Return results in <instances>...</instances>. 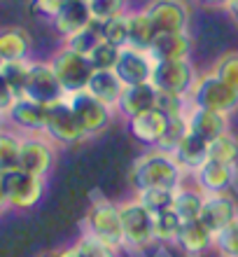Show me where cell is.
I'll return each mask as SVG.
<instances>
[{
  "mask_svg": "<svg viewBox=\"0 0 238 257\" xmlns=\"http://www.w3.org/2000/svg\"><path fill=\"white\" fill-rule=\"evenodd\" d=\"M182 166L175 162V157L168 152L152 148L143 157H138L129 169V185L133 192L163 187V190H177L184 180Z\"/></svg>",
  "mask_w": 238,
  "mask_h": 257,
  "instance_id": "6da1fadb",
  "label": "cell"
},
{
  "mask_svg": "<svg viewBox=\"0 0 238 257\" xmlns=\"http://www.w3.org/2000/svg\"><path fill=\"white\" fill-rule=\"evenodd\" d=\"M82 231H87L91 236L101 238L103 243H108L115 250H126V241H124V229H122V215H119V203L110 201L98 196L96 201H91V208L84 215L82 222Z\"/></svg>",
  "mask_w": 238,
  "mask_h": 257,
  "instance_id": "7a4b0ae2",
  "label": "cell"
},
{
  "mask_svg": "<svg viewBox=\"0 0 238 257\" xmlns=\"http://www.w3.org/2000/svg\"><path fill=\"white\" fill-rule=\"evenodd\" d=\"M119 215H122V229L126 250H147L154 245V215L131 196L126 201H119Z\"/></svg>",
  "mask_w": 238,
  "mask_h": 257,
  "instance_id": "3957f363",
  "label": "cell"
},
{
  "mask_svg": "<svg viewBox=\"0 0 238 257\" xmlns=\"http://www.w3.org/2000/svg\"><path fill=\"white\" fill-rule=\"evenodd\" d=\"M189 101L191 105L224 112V115L231 117L238 110V91L219 80L215 73H205L196 77V82H194V87L189 91Z\"/></svg>",
  "mask_w": 238,
  "mask_h": 257,
  "instance_id": "277c9868",
  "label": "cell"
},
{
  "mask_svg": "<svg viewBox=\"0 0 238 257\" xmlns=\"http://www.w3.org/2000/svg\"><path fill=\"white\" fill-rule=\"evenodd\" d=\"M52 68H54L56 77L61 82L66 96L77 94V91H84L89 87V80L94 75V66L89 61V56L77 54L73 49H68L63 45L59 52H56L52 59H49Z\"/></svg>",
  "mask_w": 238,
  "mask_h": 257,
  "instance_id": "5b68a950",
  "label": "cell"
},
{
  "mask_svg": "<svg viewBox=\"0 0 238 257\" xmlns=\"http://www.w3.org/2000/svg\"><path fill=\"white\" fill-rule=\"evenodd\" d=\"M45 136H49L56 145H77L87 138L75 110L68 98L47 105V119H45Z\"/></svg>",
  "mask_w": 238,
  "mask_h": 257,
  "instance_id": "8992f818",
  "label": "cell"
},
{
  "mask_svg": "<svg viewBox=\"0 0 238 257\" xmlns=\"http://www.w3.org/2000/svg\"><path fill=\"white\" fill-rule=\"evenodd\" d=\"M5 194L7 203L14 210H31L45 196V178L26 173L21 169L5 173Z\"/></svg>",
  "mask_w": 238,
  "mask_h": 257,
  "instance_id": "52a82bcc",
  "label": "cell"
},
{
  "mask_svg": "<svg viewBox=\"0 0 238 257\" xmlns=\"http://www.w3.org/2000/svg\"><path fill=\"white\" fill-rule=\"evenodd\" d=\"M198 73L191 59H177V61H154L152 70V84L157 91H168V94H184L189 96Z\"/></svg>",
  "mask_w": 238,
  "mask_h": 257,
  "instance_id": "ba28073f",
  "label": "cell"
},
{
  "mask_svg": "<svg viewBox=\"0 0 238 257\" xmlns=\"http://www.w3.org/2000/svg\"><path fill=\"white\" fill-rule=\"evenodd\" d=\"M56 159L54 141L45 134H26L21 136V155H19V169L33 176L47 178Z\"/></svg>",
  "mask_w": 238,
  "mask_h": 257,
  "instance_id": "9c48e42d",
  "label": "cell"
},
{
  "mask_svg": "<svg viewBox=\"0 0 238 257\" xmlns=\"http://www.w3.org/2000/svg\"><path fill=\"white\" fill-rule=\"evenodd\" d=\"M24 96L35 103H42V105H52V103L66 98V91H63L61 82H59L49 61H33L31 59Z\"/></svg>",
  "mask_w": 238,
  "mask_h": 257,
  "instance_id": "30bf717a",
  "label": "cell"
},
{
  "mask_svg": "<svg viewBox=\"0 0 238 257\" xmlns=\"http://www.w3.org/2000/svg\"><path fill=\"white\" fill-rule=\"evenodd\" d=\"M66 98H68V103L73 105V110H75V115H77V119H80L87 138L89 136L103 134V131L110 126L115 110L110 108V105H105L103 101H98L94 94H89L87 89H84V91H77V94L66 96Z\"/></svg>",
  "mask_w": 238,
  "mask_h": 257,
  "instance_id": "8fae6325",
  "label": "cell"
},
{
  "mask_svg": "<svg viewBox=\"0 0 238 257\" xmlns=\"http://www.w3.org/2000/svg\"><path fill=\"white\" fill-rule=\"evenodd\" d=\"M159 33H187L189 7L184 0H150L145 5Z\"/></svg>",
  "mask_w": 238,
  "mask_h": 257,
  "instance_id": "7c38bea8",
  "label": "cell"
},
{
  "mask_svg": "<svg viewBox=\"0 0 238 257\" xmlns=\"http://www.w3.org/2000/svg\"><path fill=\"white\" fill-rule=\"evenodd\" d=\"M152 70H154V59L147 52H140L133 47H124L115 66V73L124 82V87L152 82Z\"/></svg>",
  "mask_w": 238,
  "mask_h": 257,
  "instance_id": "4fadbf2b",
  "label": "cell"
},
{
  "mask_svg": "<svg viewBox=\"0 0 238 257\" xmlns=\"http://www.w3.org/2000/svg\"><path fill=\"white\" fill-rule=\"evenodd\" d=\"M201 220L205 227L215 234V231L224 229L226 224L238 220V199L231 192H215V194H205L203 213Z\"/></svg>",
  "mask_w": 238,
  "mask_h": 257,
  "instance_id": "5bb4252c",
  "label": "cell"
},
{
  "mask_svg": "<svg viewBox=\"0 0 238 257\" xmlns=\"http://www.w3.org/2000/svg\"><path fill=\"white\" fill-rule=\"evenodd\" d=\"M5 119L17 131L24 134H45V119H47V105L35 103L26 96H21L12 103V108L5 112Z\"/></svg>",
  "mask_w": 238,
  "mask_h": 257,
  "instance_id": "9a60e30c",
  "label": "cell"
},
{
  "mask_svg": "<svg viewBox=\"0 0 238 257\" xmlns=\"http://www.w3.org/2000/svg\"><path fill=\"white\" fill-rule=\"evenodd\" d=\"M191 176L196 180V187L203 190L205 194L229 192L238 180V166H229V164L208 159V162H205L196 173H191Z\"/></svg>",
  "mask_w": 238,
  "mask_h": 257,
  "instance_id": "2e32d148",
  "label": "cell"
},
{
  "mask_svg": "<svg viewBox=\"0 0 238 257\" xmlns=\"http://www.w3.org/2000/svg\"><path fill=\"white\" fill-rule=\"evenodd\" d=\"M187 126H189L191 134H196L205 143H212L229 131V115L191 105L189 112H187Z\"/></svg>",
  "mask_w": 238,
  "mask_h": 257,
  "instance_id": "e0dca14e",
  "label": "cell"
},
{
  "mask_svg": "<svg viewBox=\"0 0 238 257\" xmlns=\"http://www.w3.org/2000/svg\"><path fill=\"white\" fill-rule=\"evenodd\" d=\"M212 238L215 234L205 227L203 220H189V222H182L173 245L184 257H201L208 250H212Z\"/></svg>",
  "mask_w": 238,
  "mask_h": 257,
  "instance_id": "ac0fdd59",
  "label": "cell"
},
{
  "mask_svg": "<svg viewBox=\"0 0 238 257\" xmlns=\"http://www.w3.org/2000/svg\"><path fill=\"white\" fill-rule=\"evenodd\" d=\"M126 124H129L131 136L138 143H143L145 148H157V143L161 141L163 131H166L168 117L163 115L159 108H152L136 117H131V119H126Z\"/></svg>",
  "mask_w": 238,
  "mask_h": 257,
  "instance_id": "d6986e66",
  "label": "cell"
},
{
  "mask_svg": "<svg viewBox=\"0 0 238 257\" xmlns=\"http://www.w3.org/2000/svg\"><path fill=\"white\" fill-rule=\"evenodd\" d=\"M91 12H89L87 0H63V7L59 10V14L54 17L52 26L63 40L75 35L77 31H82L84 26L91 24Z\"/></svg>",
  "mask_w": 238,
  "mask_h": 257,
  "instance_id": "ffe728a7",
  "label": "cell"
},
{
  "mask_svg": "<svg viewBox=\"0 0 238 257\" xmlns=\"http://www.w3.org/2000/svg\"><path fill=\"white\" fill-rule=\"evenodd\" d=\"M147 54L154 61H177L191 56V38L187 33H157Z\"/></svg>",
  "mask_w": 238,
  "mask_h": 257,
  "instance_id": "44dd1931",
  "label": "cell"
},
{
  "mask_svg": "<svg viewBox=\"0 0 238 257\" xmlns=\"http://www.w3.org/2000/svg\"><path fill=\"white\" fill-rule=\"evenodd\" d=\"M157 98H159V91L152 82H147V84H136V87H126L115 112H119L124 119H131V117L140 115L145 110L157 108Z\"/></svg>",
  "mask_w": 238,
  "mask_h": 257,
  "instance_id": "7402d4cb",
  "label": "cell"
},
{
  "mask_svg": "<svg viewBox=\"0 0 238 257\" xmlns=\"http://www.w3.org/2000/svg\"><path fill=\"white\" fill-rule=\"evenodd\" d=\"M173 157H175V162L182 166L184 173H196V171L210 159V152H208V143L189 131V134L182 138V143L175 148Z\"/></svg>",
  "mask_w": 238,
  "mask_h": 257,
  "instance_id": "603a6c76",
  "label": "cell"
},
{
  "mask_svg": "<svg viewBox=\"0 0 238 257\" xmlns=\"http://www.w3.org/2000/svg\"><path fill=\"white\" fill-rule=\"evenodd\" d=\"M124 82L117 77L115 70H94L91 80H89L87 91L94 94L98 101H103L105 105H110L112 110H117L119 105V98L124 94Z\"/></svg>",
  "mask_w": 238,
  "mask_h": 257,
  "instance_id": "cb8c5ba5",
  "label": "cell"
},
{
  "mask_svg": "<svg viewBox=\"0 0 238 257\" xmlns=\"http://www.w3.org/2000/svg\"><path fill=\"white\" fill-rule=\"evenodd\" d=\"M31 35L19 26L0 28V56L5 61H24L31 56Z\"/></svg>",
  "mask_w": 238,
  "mask_h": 257,
  "instance_id": "d4e9b609",
  "label": "cell"
},
{
  "mask_svg": "<svg viewBox=\"0 0 238 257\" xmlns=\"http://www.w3.org/2000/svg\"><path fill=\"white\" fill-rule=\"evenodd\" d=\"M157 33V26H154V21H152L145 7L136 10V12H129V47L147 52Z\"/></svg>",
  "mask_w": 238,
  "mask_h": 257,
  "instance_id": "484cf974",
  "label": "cell"
},
{
  "mask_svg": "<svg viewBox=\"0 0 238 257\" xmlns=\"http://www.w3.org/2000/svg\"><path fill=\"white\" fill-rule=\"evenodd\" d=\"M203 201H205V192L198 190V187H184L180 185L175 190V203H173V210H175L182 222H189V220H201V213H203Z\"/></svg>",
  "mask_w": 238,
  "mask_h": 257,
  "instance_id": "4316f807",
  "label": "cell"
},
{
  "mask_svg": "<svg viewBox=\"0 0 238 257\" xmlns=\"http://www.w3.org/2000/svg\"><path fill=\"white\" fill-rule=\"evenodd\" d=\"M101 40H103V35H101V21L91 19V24H89V26H84L82 31H77L75 35L66 38V40H63V45H66L68 49H73V52H77V54L89 56Z\"/></svg>",
  "mask_w": 238,
  "mask_h": 257,
  "instance_id": "83f0119b",
  "label": "cell"
},
{
  "mask_svg": "<svg viewBox=\"0 0 238 257\" xmlns=\"http://www.w3.org/2000/svg\"><path fill=\"white\" fill-rule=\"evenodd\" d=\"M133 196L143 203L145 208L150 210L152 215L173 210V203H175V190H163V187H152V190L133 192Z\"/></svg>",
  "mask_w": 238,
  "mask_h": 257,
  "instance_id": "f1b7e54d",
  "label": "cell"
},
{
  "mask_svg": "<svg viewBox=\"0 0 238 257\" xmlns=\"http://www.w3.org/2000/svg\"><path fill=\"white\" fill-rule=\"evenodd\" d=\"M19 155H21V136L10 131V128H0V171L19 169Z\"/></svg>",
  "mask_w": 238,
  "mask_h": 257,
  "instance_id": "f546056e",
  "label": "cell"
},
{
  "mask_svg": "<svg viewBox=\"0 0 238 257\" xmlns=\"http://www.w3.org/2000/svg\"><path fill=\"white\" fill-rule=\"evenodd\" d=\"M180 227H182V220H180L175 210L159 213V215H154V241L163 245H173Z\"/></svg>",
  "mask_w": 238,
  "mask_h": 257,
  "instance_id": "4dcf8cb0",
  "label": "cell"
},
{
  "mask_svg": "<svg viewBox=\"0 0 238 257\" xmlns=\"http://www.w3.org/2000/svg\"><path fill=\"white\" fill-rule=\"evenodd\" d=\"M208 152H210V159H215V162L238 166V136L226 131L224 136H219L217 141L208 143Z\"/></svg>",
  "mask_w": 238,
  "mask_h": 257,
  "instance_id": "1f68e13d",
  "label": "cell"
},
{
  "mask_svg": "<svg viewBox=\"0 0 238 257\" xmlns=\"http://www.w3.org/2000/svg\"><path fill=\"white\" fill-rule=\"evenodd\" d=\"M70 248H73L75 257H119V250L110 248L108 243H103L101 238L91 236L87 231H82L80 238Z\"/></svg>",
  "mask_w": 238,
  "mask_h": 257,
  "instance_id": "d6a6232c",
  "label": "cell"
},
{
  "mask_svg": "<svg viewBox=\"0 0 238 257\" xmlns=\"http://www.w3.org/2000/svg\"><path fill=\"white\" fill-rule=\"evenodd\" d=\"M28 68H31V59H24V61H5V66L0 68V75L5 77V82L10 84V89H12V94L17 96V98H21L24 91H26Z\"/></svg>",
  "mask_w": 238,
  "mask_h": 257,
  "instance_id": "836d02e7",
  "label": "cell"
},
{
  "mask_svg": "<svg viewBox=\"0 0 238 257\" xmlns=\"http://www.w3.org/2000/svg\"><path fill=\"white\" fill-rule=\"evenodd\" d=\"M101 35L103 40L112 42L119 49L129 47V12L122 17H115V19L101 21Z\"/></svg>",
  "mask_w": 238,
  "mask_h": 257,
  "instance_id": "e575fe53",
  "label": "cell"
},
{
  "mask_svg": "<svg viewBox=\"0 0 238 257\" xmlns=\"http://www.w3.org/2000/svg\"><path fill=\"white\" fill-rule=\"evenodd\" d=\"M189 134V126H187V117H168V124H166V131H163L161 141L157 143V150L161 152H168L173 155L175 148L182 143V138Z\"/></svg>",
  "mask_w": 238,
  "mask_h": 257,
  "instance_id": "d590c367",
  "label": "cell"
},
{
  "mask_svg": "<svg viewBox=\"0 0 238 257\" xmlns=\"http://www.w3.org/2000/svg\"><path fill=\"white\" fill-rule=\"evenodd\" d=\"M212 250L217 252L219 257H238V220L226 224L224 229L215 231Z\"/></svg>",
  "mask_w": 238,
  "mask_h": 257,
  "instance_id": "8d00e7d4",
  "label": "cell"
},
{
  "mask_svg": "<svg viewBox=\"0 0 238 257\" xmlns=\"http://www.w3.org/2000/svg\"><path fill=\"white\" fill-rule=\"evenodd\" d=\"M87 5L96 21H108L129 12V0H87Z\"/></svg>",
  "mask_w": 238,
  "mask_h": 257,
  "instance_id": "74e56055",
  "label": "cell"
},
{
  "mask_svg": "<svg viewBox=\"0 0 238 257\" xmlns=\"http://www.w3.org/2000/svg\"><path fill=\"white\" fill-rule=\"evenodd\" d=\"M119 54H122L119 47H115L108 40H101L96 45L94 52L89 54V61L94 66V70H115L117 61H119Z\"/></svg>",
  "mask_w": 238,
  "mask_h": 257,
  "instance_id": "f35d334b",
  "label": "cell"
},
{
  "mask_svg": "<svg viewBox=\"0 0 238 257\" xmlns=\"http://www.w3.org/2000/svg\"><path fill=\"white\" fill-rule=\"evenodd\" d=\"M210 73H215L222 82H226L231 89L238 91V49L226 52L215 61V66L210 68Z\"/></svg>",
  "mask_w": 238,
  "mask_h": 257,
  "instance_id": "ab89813d",
  "label": "cell"
},
{
  "mask_svg": "<svg viewBox=\"0 0 238 257\" xmlns=\"http://www.w3.org/2000/svg\"><path fill=\"white\" fill-rule=\"evenodd\" d=\"M157 108L161 110L166 117H187L191 108L189 96L184 94H168V91H159Z\"/></svg>",
  "mask_w": 238,
  "mask_h": 257,
  "instance_id": "60d3db41",
  "label": "cell"
},
{
  "mask_svg": "<svg viewBox=\"0 0 238 257\" xmlns=\"http://www.w3.org/2000/svg\"><path fill=\"white\" fill-rule=\"evenodd\" d=\"M63 7V0H31V12L40 19L54 21L59 10Z\"/></svg>",
  "mask_w": 238,
  "mask_h": 257,
  "instance_id": "b9f144b4",
  "label": "cell"
},
{
  "mask_svg": "<svg viewBox=\"0 0 238 257\" xmlns=\"http://www.w3.org/2000/svg\"><path fill=\"white\" fill-rule=\"evenodd\" d=\"M14 101H17V96L12 94V89L5 82V77L0 75V112H7V110L12 108Z\"/></svg>",
  "mask_w": 238,
  "mask_h": 257,
  "instance_id": "7bdbcfd3",
  "label": "cell"
},
{
  "mask_svg": "<svg viewBox=\"0 0 238 257\" xmlns=\"http://www.w3.org/2000/svg\"><path fill=\"white\" fill-rule=\"evenodd\" d=\"M201 7H215V10H226L231 0H196Z\"/></svg>",
  "mask_w": 238,
  "mask_h": 257,
  "instance_id": "ee69618b",
  "label": "cell"
},
{
  "mask_svg": "<svg viewBox=\"0 0 238 257\" xmlns=\"http://www.w3.org/2000/svg\"><path fill=\"white\" fill-rule=\"evenodd\" d=\"M10 208V203H7V194H5V173L0 171V213H5Z\"/></svg>",
  "mask_w": 238,
  "mask_h": 257,
  "instance_id": "f6af8a7d",
  "label": "cell"
},
{
  "mask_svg": "<svg viewBox=\"0 0 238 257\" xmlns=\"http://www.w3.org/2000/svg\"><path fill=\"white\" fill-rule=\"evenodd\" d=\"M226 12H229V17H231V19L238 24V0H231V3H229Z\"/></svg>",
  "mask_w": 238,
  "mask_h": 257,
  "instance_id": "bcb514c9",
  "label": "cell"
},
{
  "mask_svg": "<svg viewBox=\"0 0 238 257\" xmlns=\"http://www.w3.org/2000/svg\"><path fill=\"white\" fill-rule=\"evenodd\" d=\"M42 257H63L61 250H54V252H47V255H42Z\"/></svg>",
  "mask_w": 238,
  "mask_h": 257,
  "instance_id": "7dc6e473",
  "label": "cell"
},
{
  "mask_svg": "<svg viewBox=\"0 0 238 257\" xmlns=\"http://www.w3.org/2000/svg\"><path fill=\"white\" fill-rule=\"evenodd\" d=\"M3 122H5V112H0V128H3Z\"/></svg>",
  "mask_w": 238,
  "mask_h": 257,
  "instance_id": "c3c4849f",
  "label": "cell"
},
{
  "mask_svg": "<svg viewBox=\"0 0 238 257\" xmlns=\"http://www.w3.org/2000/svg\"><path fill=\"white\" fill-rule=\"evenodd\" d=\"M3 66H5V59H3V56H0V68H3Z\"/></svg>",
  "mask_w": 238,
  "mask_h": 257,
  "instance_id": "681fc988",
  "label": "cell"
}]
</instances>
